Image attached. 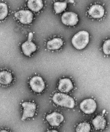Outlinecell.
Listing matches in <instances>:
<instances>
[{
  "label": "cell",
  "instance_id": "obj_1",
  "mask_svg": "<svg viewBox=\"0 0 110 132\" xmlns=\"http://www.w3.org/2000/svg\"><path fill=\"white\" fill-rule=\"evenodd\" d=\"M89 40V34L87 32L81 31L73 36L72 40L73 46L78 50L85 48Z\"/></svg>",
  "mask_w": 110,
  "mask_h": 132
},
{
  "label": "cell",
  "instance_id": "obj_2",
  "mask_svg": "<svg viewBox=\"0 0 110 132\" xmlns=\"http://www.w3.org/2000/svg\"><path fill=\"white\" fill-rule=\"evenodd\" d=\"M53 100L58 105L69 108H73L75 105L74 100L67 94L63 93H56L53 96Z\"/></svg>",
  "mask_w": 110,
  "mask_h": 132
},
{
  "label": "cell",
  "instance_id": "obj_3",
  "mask_svg": "<svg viewBox=\"0 0 110 132\" xmlns=\"http://www.w3.org/2000/svg\"><path fill=\"white\" fill-rule=\"evenodd\" d=\"M96 108V103L94 100L91 99H85L80 104V108L81 111L86 114L94 113Z\"/></svg>",
  "mask_w": 110,
  "mask_h": 132
},
{
  "label": "cell",
  "instance_id": "obj_4",
  "mask_svg": "<svg viewBox=\"0 0 110 132\" xmlns=\"http://www.w3.org/2000/svg\"><path fill=\"white\" fill-rule=\"evenodd\" d=\"M14 15L23 24H29L33 20V14L29 10H20L15 13Z\"/></svg>",
  "mask_w": 110,
  "mask_h": 132
},
{
  "label": "cell",
  "instance_id": "obj_5",
  "mask_svg": "<svg viewBox=\"0 0 110 132\" xmlns=\"http://www.w3.org/2000/svg\"><path fill=\"white\" fill-rule=\"evenodd\" d=\"M23 108V112L21 120H24L28 118L33 117L35 112L36 106L35 103L26 102L22 104Z\"/></svg>",
  "mask_w": 110,
  "mask_h": 132
},
{
  "label": "cell",
  "instance_id": "obj_6",
  "mask_svg": "<svg viewBox=\"0 0 110 132\" xmlns=\"http://www.w3.org/2000/svg\"><path fill=\"white\" fill-rule=\"evenodd\" d=\"M30 85L32 90L36 92L40 93L43 91L45 87L44 82L41 77L36 76L31 79Z\"/></svg>",
  "mask_w": 110,
  "mask_h": 132
},
{
  "label": "cell",
  "instance_id": "obj_7",
  "mask_svg": "<svg viewBox=\"0 0 110 132\" xmlns=\"http://www.w3.org/2000/svg\"><path fill=\"white\" fill-rule=\"evenodd\" d=\"M77 14L71 12H67L63 13L62 16V21L63 24L67 26H74L78 22Z\"/></svg>",
  "mask_w": 110,
  "mask_h": 132
},
{
  "label": "cell",
  "instance_id": "obj_8",
  "mask_svg": "<svg viewBox=\"0 0 110 132\" xmlns=\"http://www.w3.org/2000/svg\"><path fill=\"white\" fill-rule=\"evenodd\" d=\"M46 118L50 125L53 126H59L64 119L63 115L56 112L47 115Z\"/></svg>",
  "mask_w": 110,
  "mask_h": 132
},
{
  "label": "cell",
  "instance_id": "obj_9",
  "mask_svg": "<svg viewBox=\"0 0 110 132\" xmlns=\"http://www.w3.org/2000/svg\"><path fill=\"white\" fill-rule=\"evenodd\" d=\"M105 10L104 7L101 5H94L89 9V14L94 19H99L104 16Z\"/></svg>",
  "mask_w": 110,
  "mask_h": 132
},
{
  "label": "cell",
  "instance_id": "obj_10",
  "mask_svg": "<svg viewBox=\"0 0 110 132\" xmlns=\"http://www.w3.org/2000/svg\"><path fill=\"white\" fill-rule=\"evenodd\" d=\"M73 88V84L70 79L64 78L60 80L58 89L61 92L68 93Z\"/></svg>",
  "mask_w": 110,
  "mask_h": 132
},
{
  "label": "cell",
  "instance_id": "obj_11",
  "mask_svg": "<svg viewBox=\"0 0 110 132\" xmlns=\"http://www.w3.org/2000/svg\"><path fill=\"white\" fill-rule=\"evenodd\" d=\"M22 48L23 53L27 56H29L32 53L34 52L37 50L35 45L31 40H28L22 45Z\"/></svg>",
  "mask_w": 110,
  "mask_h": 132
},
{
  "label": "cell",
  "instance_id": "obj_12",
  "mask_svg": "<svg viewBox=\"0 0 110 132\" xmlns=\"http://www.w3.org/2000/svg\"><path fill=\"white\" fill-rule=\"evenodd\" d=\"M92 124L96 130H103L106 127V121L103 116H97L93 120Z\"/></svg>",
  "mask_w": 110,
  "mask_h": 132
},
{
  "label": "cell",
  "instance_id": "obj_13",
  "mask_svg": "<svg viewBox=\"0 0 110 132\" xmlns=\"http://www.w3.org/2000/svg\"><path fill=\"white\" fill-rule=\"evenodd\" d=\"M63 41L60 38H55L49 41L47 44V47L49 50H57L63 46Z\"/></svg>",
  "mask_w": 110,
  "mask_h": 132
},
{
  "label": "cell",
  "instance_id": "obj_14",
  "mask_svg": "<svg viewBox=\"0 0 110 132\" xmlns=\"http://www.w3.org/2000/svg\"><path fill=\"white\" fill-rule=\"evenodd\" d=\"M27 5L30 10L35 12L39 11L43 7L42 1H29Z\"/></svg>",
  "mask_w": 110,
  "mask_h": 132
},
{
  "label": "cell",
  "instance_id": "obj_15",
  "mask_svg": "<svg viewBox=\"0 0 110 132\" xmlns=\"http://www.w3.org/2000/svg\"><path fill=\"white\" fill-rule=\"evenodd\" d=\"M13 77L11 73L7 71H3L0 72V84L4 85L11 83Z\"/></svg>",
  "mask_w": 110,
  "mask_h": 132
},
{
  "label": "cell",
  "instance_id": "obj_16",
  "mask_svg": "<svg viewBox=\"0 0 110 132\" xmlns=\"http://www.w3.org/2000/svg\"><path fill=\"white\" fill-rule=\"evenodd\" d=\"M67 7V3L65 2H56L54 4V9L57 14L61 13L65 10Z\"/></svg>",
  "mask_w": 110,
  "mask_h": 132
},
{
  "label": "cell",
  "instance_id": "obj_17",
  "mask_svg": "<svg viewBox=\"0 0 110 132\" xmlns=\"http://www.w3.org/2000/svg\"><path fill=\"white\" fill-rule=\"evenodd\" d=\"M91 127L90 124L87 122L80 123L76 128V132H90Z\"/></svg>",
  "mask_w": 110,
  "mask_h": 132
},
{
  "label": "cell",
  "instance_id": "obj_18",
  "mask_svg": "<svg viewBox=\"0 0 110 132\" xmlns=\"http://www.w3.org/2000/svg\"><path fill=\"white\" fill-rule=\"evenodd\" d=\"M8 13L7 5L4 3H0V20L5 19L7 16Z\"/></svg>",
  "mask_w": 110,
  "mask_h": 132
},
{
  "label": "cell",
  "instance_id": "obj_19",
  "mask_svg": "<svg viewBox=\"0 0 110 132\" xmlns=\"http://www.w3.org/2000/svg\"><path fill=\"white\" fill-rule=\"evenodd\" d=\"M103 50L106 55H110V39L107 40L104 42L103 46Z\"/></svg>",
  "mask_w": 110,
  "mask_h": 132
},
{
  "label": "cell",
  "instance_id": "obj_20",
  "mask_svg": "<svg viewBox=\"0 0 110 132\" xmlns=\"http://www.w3.org/2000/svg\"><path fill=\"white\" fill-rule=\"evenodd\" d=\"M46 132H58L57 131H56V130H48Z\"/></svg>",
  "mask_w": 110,
  "mask_h": 132
},
{
  "label": "cell",
  "instance_id": "obj_21",
  "mask_svg": "<svg viewBox=\"0 0 110 132\" xmlns=\"http://www.w3.org/2000/svg\"><path fill=\"white\" fill-rule=\"evenodd\" d=\"M0 132H9L7 130H1V131H0Z\"/></svg>",
  "mask_w": 110,
  "mask_h": 132
}]
</instances>
